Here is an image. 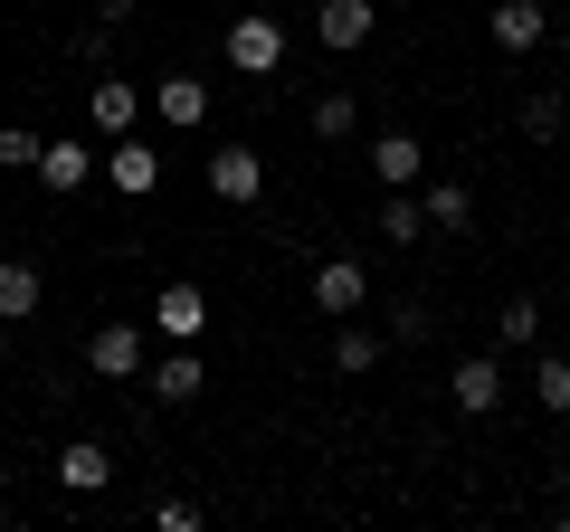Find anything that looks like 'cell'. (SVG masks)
Instances as JSON below:
<instances>
[{
  "instance_id": "cell-10",
  "label": "cell",
  "mask_w": 570,
  "mask_h": 532,
  "mask_svg": "<svg viewBox=\"0 0 570 532\" xmlns=\"http://www.w3.org/2000/svg\"><path fill=\"white\" fill-rule=\"evenodd\" d=\"M48 466H58V494H105L115 485V447H105V437H58V456H48Z\"/></svg>"
},
{
  "instance_id": "cell-8",
  "label": "cell",
  "mask_w": 570,
  "mask_h": 532,
  "mask_svg": "<svg viewBox=\"0 0 570 532\" xmlns=\"http://www.w3.org/2000/svg\"><path fill=\"white\" fill-rule=\"evenodd\" d=\"M142 105H153V86H134V77H115V67H105V77L86 86V124H96L105 144H115V134H134V124H142Z\"/></svg>"
},
{
  "instance_id": "cell-23",
  "label": "cell",
  "mask_w": 570,
  "mask_h": 532,
  "mask_svg": "<svg viewBox=\"0 0 570 532\" xmlns=\"http://www.w3.org/2000/svg\"><path fill=\"white\" fill-rule=\"evenodd\" d=\"M532 410L570 418V352H542V362H532Z\"/></svg>"
},
{
  "instance_id": "cell-6",
  "label": "cell",
  "mask_w": 570,
  "mask_h": 532,
  "mask_svg": "<svg viewBox=\"0 0 570 532\" xmlns=\"http://www.w3.org/2000/svg\"><path fill=\"white\" fill-rule=\"evenodd\" d=\"M142 390H153V410H190L209 390V362H200V343H171L163 362H142Z\"/></svg>"
},
{
  "instance_id": "cell-22",
  "label": "cell",
  "mask_w": 570,
  "mask_h": 532,
  "mask_svg": "<svg viewBox=\"0 0 570 532\" xmlns=\"http://www.w3.org/2000/svg\"><path fill=\"white\" fill-rule=\"evenodd\" d=\"M494 352H542V305H532V295H504V314H494Z\"/></svg>"
},
{
  "instance_id": "cell-16",
  "label": "cell",
  "mask_w": 570,
  "mask_h": 532,
  "mask_svg": "<svg viewBox=\"0 0 570 532\" xmlns=\"http://www.w3.org/2000/svg\"><path fill=\"white\" fill-rule=\"evenodd\" d=\"M371 29H381V0H324V10H314V39H324L333 58L371 48Z\"/></svg>"
},
{
  "instance_id": "cell-17",
  "label": "cell",
  "mask_w": 570,
  "mask_h": 532,
  "mask_svg": "<svg viewBox=\"0 0 570 532\" xmlns=\"http://www.w3.org/2000/svg\"><path fill=\"white\" fill-rule=\"evenodd\" d=\"M305 134H314V144H352V134H362V86H314Z\"/></svg>"
},
{
  "instance_id": "cell-29",
  "label": "cell",
  "mask_w": 570,
  "mask_h": 532,
  "mask_svg": "<svg viewBox=\"0 0 570 532\" xmlns=\"http://www.w3.org/2000/svg\"><path fill=\"white\" fill-rule=\"evenodd\" d=\"M551 48H561V67H570V20H551Z\"/></svg>"
},
{
  "instance_id": "cell-9",
  "label": "cell",
  "mask_w": 570,
  "mask_h": 532,
  "mask_svg": "<svg viewBox=\"0 0 570 532\" xmlns=\"http://www.w3.org/2000/svg\"><path fill=\"white\" fill-rule=\"evenodd\" d=\"M153 333H163V343H209V286L171 276V286L153 295Z\"/></svg>"
},
{
  "instance_id": "cell-27",
  "label": "cell",
  "mask_w": 570,
  "mask_h": 532,
  "mask_svg": "<svg viewBox=\"0 0 570 532\" xmlns=\"http://www.w3.org/2000/svg\"><path fill=\"white\" fill-rule=\"evenodd\" d=\"M390 343H428V305H419V295H400V305H390Z\"/></svg>"
},
{
  "instance_id": "cell-5",
  "label": "cell",
  "mask_w": 570,
  "mask_h": 532,
  "mask_svg": "<svg viewBox=\"0 0 570 532\" xmlns=\"http://www.w3.org/2000/svg\"><path fill=\"white\" fill-rule=\"evenodd\" d=\"M105 190H124V200H153V190H163V152H153V134H115V144H105Z\"/></svg>"
},
{
  "instance_id": "cell-4",
  "label": "cell",
  "mask_w": 570,
  "mask_h": 532,
  "mask_svg": "<svg viewBox=\"0 0 570 532\" xmlns=\"http://www.w3.org/2000/svg\"><path fill=\"white\" fill-rule=\"evenodd\" d=\"M39 190H58V200H77L86 181H105V152L86 144V134H58V144H39V171H29Z\"/></svg>"
},
{
  "instance_id": "cell-20",
  "label": "cell",
  "mask_w": 570,
  "mask_h": 532,
  "mask_svg": "<svg viewBox=\"0 0 570 532\" xmlns=\"http://www.w3.org/2000/svg\"><path fill=\"white\" fill-rule=\"evenodd\" d=\"M381 343H390V333H371L362 314H343V324H333V371H352V381L381 371Z\"/></svg>"
},
{
  "instance_id": "cell-13",
  "label": "cell",
  "mask_w": 570,
  "mask_h": 532,
  "mask_svg": "<svg viewBox=\"0 0 570 532\" xmlns=\"http://www.w3.org/2000/svg\"><path fill=\"white\" fill-rule=\"evenodd\" d=\"M153 115H163L171 134H209V77H190V67L153 77Z\"/></svg>"
},
{
  "instance_id": "cell-15",
  "label": "cell",
  "mask_w": 570,
  "mask_h": 532,
  "mask_svg": "<svg viewBox=\"0 0 570 532\" xmlns=\"http://www.w3.org/2000/svg\"><path fill=\"white\" fill-rule=\"evenodd\" d=\"M266 190V162L247 144H209V200H228V209H247Z\"/></svg>"
},
{
  "instance_id": "cell-11",
  "label": "cell",
  "mask_w": 570,
  "mask_h": 532,
  "mask_svg": "<svg viewBox=\"0 0 570 532\" xmlns=\"http://www.w3.org/2000/svg\"><path fill=\"white\" fill-rule=\"evenodd\" d=\"M362 162H371V181H381V190H419V181H428V144H419V134H400V124L371 134Z\"/></svg>"
},
{
  "instance_id": "cell-3",
  "label": "cell",
  "mask_w": 570,
  "mask_h": 532,
  "mask_svg": "<svg viewBox=\"0 0 570 532\" xmlns=\"http://www.w3.org/2000/svg\"><path fill=\"white\" fill-rule=\"evenodd\" d=\"M504 352H466V362H456L448 371V410L456 418H494V410H504Z\"/></svg>"
},
{
  "instance_id": "cell-28",
  "label": "cell",
  "mask_w": 570,
  "mask_h": 532,
  "mask_svg": "<svg viewBox=\"0 0 570 532\" xmlns=\"http://www.w3.org/2000/svg\"><path fill=\"white\" fill-rule=\"evenodd\" d=\"M86 20H105V29H134V0H86Z\"/></svg>"
},
{
  "instance_id": "cell-12",
  "label": "cell",
  "mask_w": 570,
  "mask_h": 532,
  "mask_svg": "<svg viewBox=\"0 0 570 532\" xmlns=\"http://www.w3.org/2000/svg\"><path fill=\"white\" fill-rule=\"evenodd\" d=\"M314 314H333V324H343V314H371V266L362 257H324L314 266Z\"/></svg>"
},
{
  "instance_id": "cell-32",
  "label": "cell",
  "mask_w": 570,
  "mask_h": 532,
  "mask_svg": "<svg viewBox=\"0 0 570 532\" xmlns=\"http://www.w3.org/2000/svg\"><path fill=\"white\" fill-rule=\"evenodd\" d=\"M561 10H570V0H561Z\"/></svg>"
},
{
  "instance_id": "cell-25",
  "label": "cell",
  "mask_w": 570,
  "mask_h": 532,
  "mask_svg": "<svg viewBox=\"0 0 570 532\" xmlns=\"http://www.w3.org/2000/svg\"><path fill=\"white\" fill-rule=\"evenodd\" d=\"M153 523H163V532H200L209 504H200V494H163V504H153Z\"/></svg>"
},
{
  "instance_id": "cell-1",
  "label": "cell",
  "mask_w": 570,
  "mask_h": 532,
  "mask_svg": "<svg viewBox=\"0 0 570 532\" xmlns=\"http://www.w3.org/2000/svg\"><path fill=\"white\" fill-rule=\"evenodd\" d=\"M219 58L238 67V77H276V67H285V20H276V10H238L228 39H219Z\"/></svg>"
},
{
  "instance_id": "cell-21",
  "label": "cell",
  "mask_w": 570,
  "mask_h": 532,
  "mask_svg": "<svg viewBox=\"0 0 570 532\" xmlns=\"http://www.w3.org/2000/svg\"><path fill=\"white\" fill-rule=\"evenodd\" d=\"M371 238H390V247H428V209H419V190H390L381 219H371Z\"/></svg>"
},
{
  "instance_id": "cell-2",
  "label": "cell",
  "mask_w": 570,
  "mask_h": 532,
  "mask_svg": "<svg viewBox=\"0 0 570 532\" xmlns=\"http://www.w3.org/2000/svg\"><path fill=\"white\" fill-rule=\"evenodd\" d=\"M142 362H153V343H142V324H124V314L86 333V371H96V381L134 390V381H142Z\"/></svg>"
},
{
  "instance_id": "cell-14",
  "label": "cell",
  "mask_w": 570,
  "mask_h": 532,
  "mask_svg": "<svg viewBox=\"0 0 570 532\" xmlns=\"http://www.w3.org/2000/svg\"><path fill=\"white\" fill-rule=\"evenodd\" d=\"M419 209H428V238H466V228H475V190L456 181V171H428Z\"/></svg>"
},
{
  "instance_id": "cell-19",
  "label": "cell",
  "mask_w": 570,
  "mask_h": 532,
  "mask_svg": "<svg viewBox=\"0 0 570 532\" xmlns=\"http://www.w3.org/2000/svg\"><path fill=\"white\" fill-rule=\"evenodd\" d=\"M513 124H523V144H561V134H570V96H561V86H523Z\"/></svg>"
},
{
  "instance_id": "cell-24",
  "label": "cell",
  "mask_w": 570,
  "mask_h": 532,
  "mask_svg": "<svg viewBox=\"0 0 570 532\" xmlns=\"http://www.w3.org/2000/svg\"><path fill=\"white\" fill-rule=\"evenodd\" d=\"M67 58H77V67H96V77H105V67H115V29H105V20H86L77 39H67Z\"/></svg>"
},
{
  "instance_id": "cell-26",
  "label": "cell",
  "mask_w": 570,
  "mask_h": 532,
  "mask_svg": "<svg viewBox=\"0 0 570 532\" xmlns=\"http://www.w3.org/2000/svg\"><path fill=\"white\" fill-rule=\"evenodd\" d=\"M0 171H39V134L29 124H0Z\"/></svg>"
},
{
  "instance_id": "cell-31",
  "label": "cell",
  "mask_w": 570,
  "mask_h": 532,
  "mask_svg": "<svg viewBox=\"0 0 570 532\" xmlns=\"http://www.w3.org/2000/svg\"><path fill=\"white\" fill-rule=\"evenodd\" d=\"M0 428H10V410H0Z\"/></svg>"
},
{
  "instance_id": "cell-18",
  "label": "cell",
  "mask_w": 570,
  "mask_h": 532,
  "mask_svg": "<svg viewBox=\"0 0 570 532\" xmlns=\"http://www.w3.org/2000/svg\"><path fill=\"white\" fill-rule=\"evenodd\" d=\"M48 305V266L39 257H0V324H29Z\"/></svg>"
},
{
  "instance_id": "cell-7",
  "label": "cell",
  "mask_w": 570,
  "mask_h": 532,
  "mask_svg": "<svg viewBox=\"0 0 570 532\" xmlns=\"http://www.w3.org/2000/svg\"><path fill=\"white\" fill-rule=\"evenodd\" d=\"M551 10H561V0H494L485 39L504 48V58H532V48H551Z\"/></svg>"
},
{
  "instance_id": "cell-30",
  "label": "cell",
  "mask_w": 570,
  "mask_h": 532,
  "mask_svg": "<svg viewBox=\"0 0 570 532\" xmlns=\"http://www.w3.org/2000/svg\"><path fill=\"white\" fill-rule=\"evenodd\" d=\"M561 504H570V456H561Z\"/></svg>"
}]
</instances>
